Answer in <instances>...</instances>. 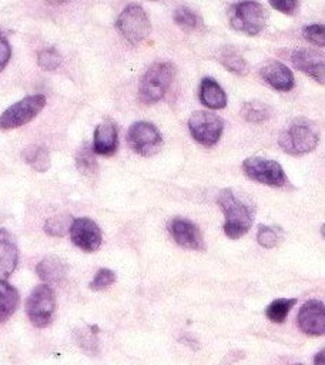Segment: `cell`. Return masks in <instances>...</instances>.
<instances>
[{
    "instance_id": "1",
    "label": "cell",
    "mask_w": 325,
    "mask_h": 365,
    "mask_svg": "<svg viewBox=\"0 0 325 365\" xmlns=\"http://www.w3.org/2000/svg\"><path fill=\"white\" fill-rule=\"evenodd\" d=\"M319 143L318 125L304 117L294 118L279 134L278 144L289 155H304L315 150Z\"/></svg>"
},
{
    "instance_id": "2",
    "label": "cell",
    "mask_w": 325,
    "mask_h": 365,
    "mask_svg": "<svg viewBox=\"0 0 325 365\" xmlns=\"http://www.w3.org/2000/svg\"><path fill=\"white\" fill-rule=\"evenodd\" d=\"M220 208L224 212V232L228 238L237 240L248 232L254 221V211L238 200L231 188H224L217 198Z\"/></svg>"
},
{
    "instance_id": "3",
    "label": "cell",
    "mask_w": 325,
    "mask_h": 365,
    "mask_svg": "<svg viewBox=\"0 0 325 365\" xmlns=\"http://www.w3.org/2000/svg\"><path fill=\"white\" fill-rule=\"evenodd\" d=\"M175 77V66L171 61H155L143 74L138 86V100L143 104H154L168 91Z\"/></svg>"
},
{
    "instance_id": "4",
    "label": "cell",
    "mask_w": 325,
    "mask_h": 365,
    "mask_svg": "<svg viewBox=\"0 0 325 365\" xmlns=\"http://www.w3.org/2000/svg\"><path fill=\"white\" fill-rule=\"evenodd\" d=\"M229 24L237 31L257 36L267 24V11L258 1H239L229 9Z\"/></svg>"
},
{
    "instance_id": "5",
    "label": "cell",
    "mask_w": 325,
    "mask_h": 365,
    "mask_svg": "<svg viewBox=\"0 0 325 365\" xmlns=\"http://www.w3.org/2000/svg\"><path fill=\"white\" fill-rule=\"evenodd\" d=\"M56 311V297L50 285H36L26 301V314L37 328H46L53 321Z\"/></svg>"
},
{
    "instance_id": "6",
    "label": "cell",
    "mask_w": 325,
    "mask_h": 365,
    "mask_svg": "<svg viewBox=\"0 0 325 365\" xmlns=\"http://www.w3.org/2000/svg\"><path fill=\"white\" fill-rule=\"evenodd\" d=\"M115 26L121 36L131 44L144 41L151 30L147 13L140 4H128L117 17Z\"/></svg>"
},
{
    "instance_id": "7",
    "label": "cell",
    "mask_w": 325,
    "mask_h": 365,
    "mask_svg": "<svg viewBox=\"0 0 325 365\" xmlns=\"http://www.w3.org/2000/svg\"><path fill=\"white\" fill-rule=\"evenodd\" d=\"M242 171L248 178L269 187H284L287 184V175L281 164L271 158L248 157L242 163Z\"/></svg>"
},
{
    "instance_id": "8",
    "label": "cell",
    "mask_w": 325,
    "mask_h": 365,
    "mask_svg": "<svg viewBox=\"0 0 325 365\" xmlns=\"http://www.w3.org/2000/svg\"><path fill=\"white\" fill-rule=\"evenodd\" d=\"M46 106V97L43 94L27 96L17 103L11 104L0 114V128L10 130L31 121Z\"/></svg>"
},
{
    "instance_id": "9",
    "label": "cell",
    "mask_w": 325,
    "mask_h": 365,
    "mask_svg": "<svg viewBox=\"0 0 325 365\" xmlns=\"http://www.w3.org/2000/svg\"><path fill=\"white\" fill-rule=\"evenodd\" d=\"M188 128L197 143L205 147H211L220 140L224 128V121L215 113L198 110L191 114L188 120Z\"/></svg>"
},
{
    "instance_id": "10",
    "label": "cell",
    "mask_w": 325,
    "mask_h": 365,
    "mask_svg": "<svg viewBox=\"0 0 325 365\" xmlns=\"http://www.w3.org/2000/svg\"><path fill=\"white\" fill-rule=\"evenodd\" d=\"M127 143L137 154L150 157L160 150L162 137L154 124L148 121H135L128 128Z\"/></svg>"
},
{
    "instance_id": "11",
    "label": "cell",
    "mask_w": 325,
    "mask_h": 365,
    "mask_svg": "<svg viewBox=\"0 0 325 365\" xmlns=\"http://www.w3.org/2000/svg\"><path fill=\"white\" fill-rule=\"evenodd\" d=\"M70 238L76 247L86 252H94L103 242L100 227L87 217L73 220L70 225Z\"/></svg>"
},
{
    "instance_id": "12",
    "label": "cell",
    "mask_w": 325,
    "mask_h": 365,
    "mask_svg": "<svg viewBox=\"0 0 325 365\" xmlns=\"http://www.w3.org/2000/svg\"><path fill=\"white\" fill-rule=\"evenodd\" d=\"M168 230H170L171 237L174 238V241L178 245L188 248V250H195V251L205 250L202 234H201L200 228L192 221L182 218V217H177V218L171 220Z\"/></svg>"
},
{
    "instance_id": "13",
    "label": "cell",
    "mask_w": 325,
    "mask_h": 365,
    "mask_svg": "<svg viewBox=\"0 0 325 365\" xmlns=\"http://www.w3.org/2000/svg\"><path fill=\"white\" fill-rule=\"evenodd\" d=\"M298 327L304 334L318 336L325 332V307L322 301L309 299L298 312Z\"/></svg>"
},
{
    "instance_id": "14",
    "label": "cell",
    "mask_w": 325,
    "mask_h": 365,
    "mask_svg": "<svg viewBox=\"0 0 325 365\" xmlns=\"http://www.w3.org/2000/svg\"><path fill=\"white\" fill-rule=\"evenodd\" d=\"M292 64L299 71L308 74L316 83L324 84L325 80V58L324 54L314 48H299L292 53Z\"/></svg>"
},
{
    "instance_id": "15",
    "label": "cell",
    "mask_w": 325,
    "mask_h": 365,
    "mask_svg": "<svg viewBox=\"0 0 325 365\" xmlns=\"http://www.w3.org/2000/svg\"><path fill=\"white\" fill-rule=\"evenodd\" d=\"M262 80L272 88L278 91H289L295 86V78L292 71L279 61H271L264 66L259 71Z\"/></svg>"
},
{
    "instance_id": "16",
    "label": "cell",
    "mask_w": 325,
    "mask_h": 365,
    "mask_svg": "<svg viewBox=\"0 0 325 365\" xmlns=\"http://www.w3.org/2000/svg\"><path fill=\"white\" fill-rule=\"evenodd\" d=\"M118 147V133L117 127L113 121L104 120L96 127L94 140H93V151L103 157H110L115 153Z\"/></svg>"
},
{
    "instance_id": "17",
    "label": "cell",
    "mask_w": 325,
    "mask_h": 365,
    "mask_svg": "<svg viewBox=\"0 0 325 365\" xmlns=\"http://www.w3.org/2000/svg\"><path fill=\"white\" fill-rule=\"evenodd\" d=\"M19 262V250L11 234L0 228V281H6Z\"/></svg>"
},
{
    "instance_id": "18",
    "label": "cell",
    "mask_w": 325,
    "mask_h": 365,
    "mask_svg": "<svg viewBox=\"0 0 325 365\" xmlns=\"http://www.w3.org/2000/svg\"><path fill=\"white\" fill-rule=\"evenodd\" d=\"M200 101L207 108L221 110L227 106V94L214 78L205 77L200 84Z\"/></svg>"
},
{
    "instance_id": "19",
    "label": "cell",
    "mask_w": 325,
    "mask_h": 365,
    "mask_svg": "<svg viewBox=\"0 0 325 365\" xmlns=\"http://www.w3.org/2000/svg\"><path fill=\"white\" fill-rule=\"evenodd\" d=\"M37 275L47 284H60L67 275V265L57 257H46L36 267Z\"/></svg>"
},
{
    "instance_id": "20",
    "label": "cell",
    "mask_w": 325,
    "mask_h": 365,
    "mask_svg": "<svg viewBox=\"0 0 325 365\" xmlns=\"http://www.w3.org/2000/svg\"><path fill=\"white\" fill-rule=\"evenodd\" d=\"M220 64L234 74L244 76L248 71V64L242 54L232 46H224L220 48L217 56Z\"/></svg>"
},
{
    "instance_id": "21",
    "label": "cell",
    "mask_w": 325,
    "mask_h": 365,
    "mask_svg": "<svg viewBox=\"0 0 325 365\" xmlns=\"http://www.w3.org/2000/svg\"><path fill=\"white\" fill-rule=\"evenodd\" d=\"M19 292L7 281H0V324L6 322L19 305Z\"/></svg>"
},
{
    "instance_id": "22",
    "label": "cell",
    "mask_w": 325,
    "mask_h": 365,
    "mask_svg": "<svg viewBox=\"0 0 325 365\" xmlns=\"http://www.w3.org/2000/svg\"><path fill=\"white\" fill-rule=\"evenodd\" d=\"M23 160L36 171L44 173L50 168V155L43 145L31 144L21 151Z\"/></svg>"
},
{
    "instance_id": "23",
    "label": "cell",
    "mask_w": 325,
    "mask_h": 365,
    "mask_svg": "<svg viewBox=\"0 0 325 365\" xmlns=\"http://www.w3.org/2000/svg\"><path fill=\"white\" fill-rule=\"evenodd\" d=\"M241 117L249 123H262L271 117V107L259 100H251L242 104Z\"/></svg>"
},
{
    "instance_id": "24",
    "label": "cell",
    "mask_w": 325,
    "mask_h": 365,
    "mask_svg": "<svg viewBox=\"0 0 325 365\" xmlns=\"http://www.w3.org/2000/svg\"><path fill=\"white\" fill-rule=\"evenodd\" d=\"M76 167L77 170L86 175V177H93L97 174L98 170V163L96 158V153L93 151V147L88 144H84L76 154Z\"/></svg>"
},
{
    "instance_id": "25",
    "label": "cell",
    "mask_w": 325,
    "mask_h": 365,
    "mask_svg": "<svg viewBox=\"0 0 325 365\" xmlns=\"http://www.w3.org/2000/svg\"><path fill=\"white\" fill-rule=\"evenodd\" d=\"M296 304V298H277L265 308V317L277 324L287 319L291 308Z\"/></svg>"
},
{
    "instance_id": "26",
    "label": "cell",
    "mask_w": 325,
    "mask_h": 365,
    "mask_svg": "<svg viewBox=\"0 0 325 365\" xmlns=\"http://www.w3.org/2000/svg\"><path fill=\"white\" fill-rule=\"evenodd\" d=\"M71 222L73 220L70 215H54L46 221L44 231L53 237H63L70 230Z\"/></svg>"
},
{
    "instance_id": "27",
    "label": "cell",
    "mask_w": 325,
    "mask_h": 365,
    "mask_svg": "<svg viewBox=\"0 0 325 365\" xmlns=\"http://www.w3.org/2000/svg\"><path fill=\"white\" fill-rule=\"evenodd\" d=\"M174 21L177 23L178 27H181L185 31H192L198 27V17L191 9L185 6H180L175 9Z\"/></svg>"
},
{
    "instance_id": "28",
    "label": "cell",
    "mask_w": 325,
    "mask_h": 365,
    "mask_svg": "<svg viewBox=\"0 0 325 365\" xmlns=\"http://www.w3.org/2000/svg\"><path fill=\"white\" fill-rule=\"evenodd\" d=\"M61 61L63 58L56 48H44V50H40L37 54V63L40 68L46 71L56 70L61 64Z\"/></svg>"
},
{
    "instance_id": "29",
    "label": "cell",
    "mask_w": 325,
    "mask_h": 365,
    "mask_svg": "<svg viewBox=\"0 0 325 365\" xmlns=\"http://www.w3.org/2000/svg\"><path fill=\"white\" fill-rule=\"evenodd\" d=\"M281 240L279 231L269 225H259L257 232V241L264 248H274L278 245Z\"/></svg>"
},
{
    "instance_id": "30",
    "label": "cell",
    "mask_w": 325,
    "mask_h": 365,
    "mask_svg": "<svg viewBox=\"0 0 325 365\" xmlns=\"http://www.w3.org/2000/svg\"><path fill=\"white\" fill-rule=\"evenodd\" d=\"M114 282H115V272L108 269V268H100L96 272V275H94V278H93V281L90 282L88 287L93 291H101V289L108 288Z\"/></svg>"
},
{
    "instance_id": "31",
    "label": "cell",
    "mask_w": 325,
    "mask_h": 365,
    "mask_svg": "<svg viewBox=\"0 0 325 365\" xmlns=\"http://www.w3.org/2000/svg\"><path fill=\"white\" fill-rule=\"evenodd\" d=\"M302 36L309 43L324 47L325 46V29L322 24H311L302 29Z\"/></svg>"
},
{
    "instance_id": "32",
    "label": "cell",
    "mask_w": 325,
    "mask_h": 365,
    "mask_svg": "<svg viewBox=\"0 0 325 365\" xmlns=\"http://www.w3.org/2000/svg\"><path fill=\"white\" fill-rule=\"evenodd\" d=\"M268 1L275 10L284 14H294L298 9V0H268Z\"/></svg>"
},
{
    "instance_id": "33",
    "label": "cell",
    "mask_w": 325,
    "mask_h": 365,
    "mask_svg": "<svg viewBox=\"0 0 325 365\" xmlns=\"http://www.w3.org/2000/svg\"><path fill=\"white\" fill-rule=\"evenodd\" d=\"M10 57H11V47H10L6 36L0 31V71L4 70Z\"/></svg>"
},
{
    "instance_id": "34",
    "label": "cell",
    "mask_w": 325,
    "mask_h": 365,
    "mask_svg": "<svg viewBox=\"0 0 325 365\" xmlns=\"http://www.w3.org/2000/svg\"><path fill=\"white\" fill-rule=\"evenodd\" d=\"M324 359H325V352H324V349H321V351L315 355L314 364H315V365H324V364H325Z\"/></svg>"
},
{
    "instance_id": "35",
    "label": "cell",
    "mask_w": 325,
    "mask_h": 365,
    "mask_svg": "<svg viewBox=\"0 0 325 365\" xmlns=\"http://www.w3.org/2000/svg\"><path fill=\"white\" fill-rule=\"evenodd\" d=\"M48 4H51V6H60V4H64V3H67L68 0H46Z\"/></svg>"
},
{
    "instance_id": "36",
    "label": "cell",
    "mask_w": 325,
    "mask_h": 365,
    "mask_svg": "<svg viewBox=\"0 0 325 365\" xmlns=\"http://www.w3.org/2000/svg\"><path fill=\"white\" fill-rule=\"evenodd\" d=\"M295 365H302V364H295Z\"/></svg>"
}]
</instances>
